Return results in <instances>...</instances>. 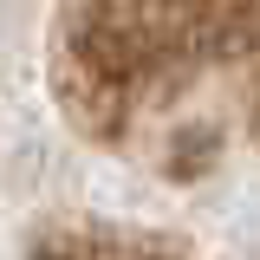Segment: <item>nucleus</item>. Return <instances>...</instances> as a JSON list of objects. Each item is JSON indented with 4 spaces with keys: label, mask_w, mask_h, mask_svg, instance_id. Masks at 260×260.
<instances>
[{
    "label": "nucleus",
    "mask_w": 260,
    "mask_h": 260,
    "mask_svg": "<svg viewBox=\"0 0 260 260\" xmlns=\"http://www.w3.org/2000/svg\"><path fill=\"white\" fill-rule=\"evenodd\" d=\"M0 260H260V0H0Z\"/></svg>",
    "instance_id": "f257e3e1"
}]
</instances>
